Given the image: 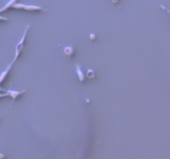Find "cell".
<instances>
[{"label":"cell","instance_id":"10","mask_svg":"<svg viewBox=\"0 0 170 159\" xmlns=\"http://www.w3.org/2000/svg\"><path fill=\"white\" fill-rule=\"evenodd\" d=\"M160 7H161V8H163L164 10L167 11V12H168V13H169L170 14V10H169V9H168V8H167L166 7H164V5H161V4H160Z\"/></svg>","mask_w":170,"mask_h":159},{"label":"cell","instance_id":"3","mask_svg":"<svg viewBox=\"0 0 170 159\" xmlns=\"http://www.w3.org/2000/svg\"><path fill=\"white\" fill-rule=\"evenodd\" d=\"M13 64H14V62H13V61H12V62L10 63V65H8V67L6 68L5 70H4V71H3V72L1 73V75H0V91H4V92L6 93V90L1 88V84L4 81V80H5V78L7 77V75H8V73H9L11 68H12V66H13Z\"/></svg>","mask_w":170,"mask_h":159},{"label":"cell","instance_id":"7","mask_svg":"<svg viewBox=\"0 0 170 159\" xmlns=\"http://www.w3.org/2000/svg\"><path fill=\"white\" fill-rule=\"evenodd\" d=\"M95 72H94V70L91 69H88L87 70V72H86V75H85V76L88 78V79H93V78H95Z\"/></svg>","mask_w":170,"mask_h":159},{"label":"cell","instance_id":"1","mask_svg":"<svg viewBox=\"0 0 170 159\" xmlns=\"http://www.w3.org/2000/svg\"><path fill=\"white\" fill-rule=\"evenodd\" d=\"M30 29V25H27V27H26V29H25V31L23 32V35H22V37L20 39V41L18 42V43L17 44L16 48H15V56H14V59H13V62H15L17 61V59L18 58V56H19V55H20V53L22 52V49L24 47V43H25V40H26V37H27V32H28V30Z\"/></svg>","mask_w":170,"mask_h":159},{"label":"cell","instance_id":"9","mask_svg":"<svg viewBox=\"0 0 170 159\" xmlns=\"http://www.w3.org/2000/svg\"><path fill=\"white\" fill-rule=\"evenodd\" d=\"M5 96H9V95L6 92V93H0V98L5 97Z\"/></svg>","mask_w":170,"mask_h":159},{"label":"cell","instance_id":"11","mask_svg":"<svg viewBox=\"0 0 170 159\" xmlns=\"http://www.w3.org/2000/svg\"><path fill=\"white\" fill-rule=\"evenodd\" d=\"M8 17L3 16H0V21H8Z\"/></svg>","mask_w":170,"mask_h":159},{"label":"cell","instance_id":"2","mask_svg":"<svg viewBox=\"0 0 170 159\" xmlns=\"http://www.w3.org/2000/svg\"><path fill=\"white\" fill-rule=\"evenodd\" d=\"M13 8H19V9H24L27 11H37V10H42V11H47V9L43 8L41 6L37 5H28V4H23V3H15Z\"/></svg>","mask_w":170,"mask_h":159},{"label":"cell","instance_id":"4","mask_svg":"<svg viewBox=\"0 0 170 159\" xmlns=\"http://www.w3.org/2000/svg\"><path fill=\"white\" fill-rule=\"evenodd\" d=\"M6 92L9 95V96H11L12 98H13V102H12V105H13V103L15 101L17 98L19 96H21L22 94H23L24 92H26V90H22V91H17V90H6Z\"/></svg>","mask_w":170,"mask_h":159},{"label":"cell","instance_id":"5","mask_svg":"<svg viewBox=\"0 0 170 159\" xmlns=\"http://www.w3.org/2000/svg\"><path fill=\"white\" fill-rule=\"evenodd\" d=\"M76 74H77V76L80 80V82H83L84 80H85V74L83 73L82 70H81V67L78 64H76Z\"/></svg>","mask_w":170,"mask_h":159},{"label":"cell","instance_id":"8","mask_svg":"<svg viewBox=\"0 0 170 159\" xmlns=\"http://www.w3.org/2000/svg\"><path fill=\"white\" fill-rule=\"evenodd\" d=\"M64 52H65L66 55L71 56V54L73 53V47H66L64 48Z\"/></svg>","mask_w":170,"mask_h":159},{"label":"cell","instance_id":"12","mask_svg":"<svg viewBox=\"0 0 170 159\" xmlns=\"http://www.w3.org/2000/svg\"><path fill=\"white\" fill-rule=\"evenodd\" d=\"M4 158H5V155H4V154H3V153H0V159Z\"/></svg>","mask_w":170,"mask_h":159},{"label":"cell","instance_id":"6","mask_svg":"<svg viewBox=\"0 0 170 159\" xmlns=\"http://www.w3.org/2000/svg\"><path fill=\"white\" fill-rule=\"evenodd\" d=\"M15 3H16V1H15V0H13V1L8 2V3H7V4H6V5L4 6L3 8H1V9H0V13H1V12H3V11L7 10L8 8H11V7L13 8V4H14Z\"/></svg>","mask_w":170,"mask_h":159},{"label":"cell","instance_id":"13","mask_svg":"<svg viewBox=\"0 0 170 159\" xmlns=\"http://www.w3.org/2000/svg\"><path fill=\"white\" fill-rule=\"evenodd\" d=\"M90 38H91V39H92V38H93V39H95V36H94L93 34H91V35H90Z\"/></svg>","mask_w":170,"mask_h":159}]
</instances>
